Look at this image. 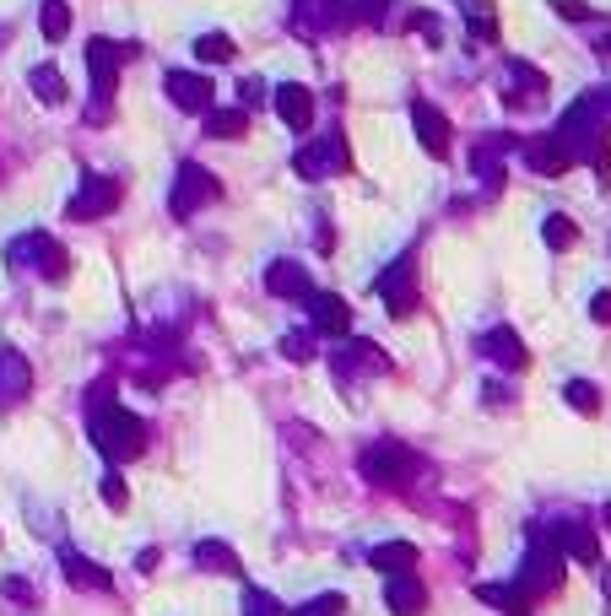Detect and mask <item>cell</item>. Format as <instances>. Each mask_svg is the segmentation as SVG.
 Listing matches in <instances>:
<instances>
[{"label": "cell", "mask_w": 611, "mask_h": 616, "mask_svg": "<svg viewBox=\"0 0 611 616\" xmlns=\"http://www.w3.org/2000/svg\"><path fill=\"white\" fill-rule=\"evenodd\" d=\"M6 260H11V265H33L44 281H65V276H71V254H65L49 233H22V238H11Z\"/></svg>", "instance_id": "8"}, {"label": "cell", "mask_w": 611, "mask_h": 616, "mask_svg": "<svg viewBox=\"0 0 611 616\" xmlns=\"http://www.w3.org/2000/svg\"><path fill=\"white\" fill-rule=\"evenodd\" d=\"M595 49H601V55L611 60V33H601V38H595Z\"/></svg>", "instance_id": "45"}, {"label": "cell", "mask_w": 611, "mask_h": 616, "mask_svg": "<svg viewBox=\"0 0 611 616\" xmlns=\"http://www.w3.org/2000/svg\"><path fill=\"white\" fill-rule=\"evenodd\" d=\"M552 6H557V17H568V22H595L590 6H579V0H552Z\"/></svg>", "instance_id": "41"}, {"label": "cell", "mask_w": 611, "mask_h": 616, "mask_svg": "<svg viewBox=\"0 0 611 616\" xmlns=\"http://www.w3.org/2000/svg\"><path fill=\"white\" fill-rule=\"evenodd\" d=\"M411 28L428 38V44H444V33H438V17H433V11H417V17H411Z\"/></svg>", "instance_id": "39"}, {"label": "cell", "mask_w": 611, "mask_h": 616, "mask_svg": "<svg viewBox=\"0 0 611 616\" xmlns=\"http://www.w3.org/2000/svg\"><path fill=\"white\" fill-rule=\"evenodd\" d=\"M98 492H103V503H109L114 514L130 503V492H125V476H119V471H109V476H103V487H98Z\"/></svg>", "instance_id": "36"}, {"label": "cell", "mask_w": 611, "mask_h": 616, "mask_svg": "<svg viewBox=\"0 0 611 616\" xmlns=\"http://www.w3.org/2000/svg\"><path fill=\"white\" fill-rule=\"evenodd\" d=\"M309 325L325 330V336H352V303L336 298V292H309Z\"/></svg>", "instance_id": "14"}, {"label": "cell", "mask_w": 611, "mask_h": 616, "mask_svg": "<svg viewBox=\"0 0 611 616\" xmlns=\"http://www.w3.org/2000/svg\"><path fill=\"white\" fill-rule=\"evenodd\" d=\"M520 152H525V168H530V173H541V179H557V173L574 168L557 136H530V141L520 146Z\"/></svg>", "instance_id": "20"}, {"label": "cell", "mask_w": 611, "mask_h": 616, "mask_svg": "<svg viewBox=\"0 0 611 616\" xmlns=\"http://www.w3.org/2000/svg\"><path fill=\"white\" fill-rule=\"evenodd\" d=\"M476 352H482V357H487V363H493V368H503V373H520V368L530 363L525 341L514 336L509 325H493V330H482V336H476Z\"/></svg>", "instance_id": "12"}, {"label": "cell", "mask_w": 611, "mask_h": 616, "mask_svg": "<svg viewBox=\"0 0 611 616\" xmlns=\"http://www.w3.org/2000/svg\"><path fill=\"white\" fill-rule=\"evenodd\" d=\"M590 319L595 325H611V292H595L590 298Z\"/></svg>", "instance_id": "43"}, {"label": "cell", "mask_w": 611, "mask_h": 616, "mask_svg": "<svg viewBox=\"0 0 611 616\" xmlns=\"http://www.w3.org/2000/svg\"><path fill=\"white\" fill-rule=\"evenodd\" d=\"M357 471H363L368 487H384V492H390V487H411V481H417V471H422V460H417L406 444H395V438H379V444L363 449Z\"/></svg>", "instance_id": "4"}, {"label": "cell", "mask_w": 611, "mask_h": 616, "mask_svg": "<svg viewBox=\"0 0 611 616\" xmlns=\"http://www.w3.org/2000/svg\"><path fill=\"white\" fill-rule=\"evenodd\" d=\"M503 136H482L476 141V157H471V168H476V179H482V190L487 195H498L503 190Z\"/></svg>", "instance_id": "22"}, {"label": "cell", "mask_w": 611, "mask_h": 616, "mask_svg": "<svg viewBox=\"0 0 611 616\" xmlns=\"http://www.w3.org/2000/svg\"><path fill=\"white\" fill-rule=\"evenodd\" d=\"M471 38H482V44H498V22H493V17H471Z\"/></svg>", "instance_id": "42"}, {"label": "cell", "mask_w": 611, "mask_h": 616, "mask_svg": "<svg viewBox=\"0 0 611 616\" xmlns=\"http://www.w3.org/2000/svg\"><path fill=\"white\" fill-rule=\"evenodd\" d=\"M411 125H417L422 152H428V157H449V119L438 114L428 98H417V103H411Z\"/></svg>", "instance_id": "16"}, {"label": "cell", "mask_w": 611, "mask_h": 616, "mask_svg": "<svg viewBox=\"0 0 611 616\" xmlns=\"http://www.w3.org/2000/svg\"><path fill=\"white\" fill-rule=\"evenodd\" d=\"M265 98H271V92H265L260 76H244V82H238V103H244V114H249V109H260Z\"/></svg>", "instance_id": "38"}, {"label": "cell", "mask_w": 611, "mask_h": 616, "mask_svg": "<svg viewBox=\"0 0 611 616\" xmlns=\"http://www.w3.org/2000/svg\"><path fill=\"white\" fill-rule=\"evenodd\" d=\"M217 195H222V179H217V173L201 168V163H179L174 190H168V211L184 222V217H195V211H206Z\"/></svg>", "instance_id": "6"}, {"label": "cell", "mask_w": 611, "mask_h": 616, "mask_svg": "<svg viewBox=\"0 0 611 616\" xmlns=\"http://www.w3.org/2000/svg\"><path fill=\"white\" fill-rule=\"evenodd\" d=\"M244 616H282V606L265 589H244Z\"/></svg>", "instance_id": "37"}, {"label": "cell", "mask_w": 611, "mask_h": 616, "mask_svg": "<svg viewBox=\"0 0 611 616\" xmlns=\"http://www.w3.org/2000/svg\"><path fill=\"white\" fill-rule=\"evenodd\" d=\"M606 525H611V503H606Z\"/></svg>", "instance_id": "46"}, {"label": "cell", "mask_w": 611, "mask_h": 616, "mask_svg": "<svg viewBox=\"0 0 611 616\" xmlns=\"http://www.w3.org/2000/svg\"><path fill=\"white\" fill-rule=\"evenodd\" d=\"M265 292H271V298L303 303L314 292V281H309V271H303L298 260H271V265H265Z\"/></svg>", "instance_id": "17"}, {"label": "cell", "mask_w": 611, "mask_h": 616, "mask_svg": "<svg viewBox=\"0 0 611 616\" xmlns=\"http://www.w3.org/2000/svg\"><path fill=\"white\" fill-rule=\"evenodd\" d=\"M347 611V600L341 595H314V600H303L298 606V616H341Z\"/></svg>", "instance_id": "35"}, {"label": "cell", "mask_w": 611, "mask_h": 616, "mask_svg": "<svg viewBox=\"0 0 611 616\" xmlns=\"http://www.w3.org/2000/svg\"><path fill=\"white\" fill-rule=\"evenodd\" d=\"M557 141H563L568 163H595L601 173H611V157H606V109L601 98H579L574 109L563 114V125H557Z\"/></svg>", "instance_id": "2"}, {"label": "cell", "mask_w": 611, "mask_h": 616, "mask_svg": "<svg viewBox=\"0 0 611 616\" xmlns=\"http://www.w3.org/2000/svg\"><path fill=\"white\" fill-rule=\"evenodd\" d=\"M384 606L395 616H422L428 611V589H422L417 573H395V579L384 584Z\"/></svg>", "instance_id": "21"}, {"label": "cell", "mask_w": 611, "mask_h": 616, "mask_svg": "<svg viewBox=\"0 0 611 616\" xmlns=\"http://www.w3.org/2000/svg\"><path fill=\"white\" fill-rule=\"evenodd\" d=\"M557 552H574L584 568H595V557H601V552H595V535L584 530V525H563V535H557Z\"/></svg>", "instance_id": "29"}, {"label": "cell", "mask_w": 611, "mask_h": 616, "mask_svg": "<svg viewBox=\"0 0 611 616\" xmlns=\"http://www.w3.org/2000/svg\"><path fill=\"white\" fill-rule=\"evenodd\" d=\"M38 33H44L49 44H60V38L71 33V6H65V0H44V6H38Z\"/></svg>", "instance_id": "27"}, {"label": "cell", "mask_w": 611, "mask_h": 616, "mask_svg": "<svg viewBox=\"0 0 611 616\" xmlns=\"http://www.w3.org/2000/svg\"><path fill=\"white\" fill-rule=\"evenodd\" d=\"M195 562H201L206 573H228V579L244 573V562H238V552L228 541H195Z\"/></svg>", "instance_id": "26"}, {"label": "cell", "mask_w": 611, "mask_h": 616, "mask_svg": "<svg viewBox=\"0 0 611 616\" xmlns=\"http://www.w3.org/2000/svg\"><path fill=\"white\" fill-rule=\"evenodd\" d=\"M368 562H374L384 579H395V573H411V568H417V546H411V541H379L374 552H368Z\"/></svg>", "instance_id": "25"}, {"label": "cell", "mask_w": 611, "mask_h": 616, "mask_svg": "<svg viewBox=\"0 0 611 616\" xmlns=\"http://www.w3.org/2000/svg\"><path fill=\"white\" fill-rule=\"evenodd\" d=\"M476 600L493 606V611H503V616H530V606H536L520 584H476Z\"/></svg>", "instance_id": "24"}, {"label": "cell", "mask_w": 611, "mask_h": 616, "mask_svg": "<svg viewBox=\"0 0 611 616\" xmlns=\"http://www.w3.org/2000/svg\"><path fill=\"white\" fill-rule=\"evenodd\" d=\"M87 433H92V444H98V454L109 465H125V460H136V454L146 449V422L136 417V411L114 406L109 395H98L87 406Z\"/></svg>", "instance_id": "1"}, {"label": "cell", "mask_w": 611, "mask_h": 616, "mask_svg": "<svg viewBox=\"0 0 611 616\" xmlns=\"http://www.w3.org/2000/svg\"><path fill=\"white\" fill-rule=\"evenodd\" d=\"M606 103H611V92H606Z\"/></svg>", "instance_id": "47"}, {"label": "cell", "mask_w": 611, "mask_h": 616, "mask_svg": "<svg viewBox=\"0 0 611 616\" xmlns=\"http://www.w3.org/2000/svg\"><path fill=\"white\" fill-rule=\"evenodd\" d=\"M136 55V44H114V38H92L87 44V76H92V109L87 125H109L114 119V92H119V71Z\"/></svg>", "instance_id": "3"}, {"label": "cell", "mask_w": 611, "mask_h": 616, "mask_svg": "<svg viewBox=\"0 0 611 616\" xmlns=\"http://www.w3.org/2000/svg\"><path fill=\"white\" fill-rule=\"evenodd\" d=\"M352 168V152L347 141H341V130H325V136L303 141L298 152H292V173L298 179H336V173Z\"/></svg>", "instance_id": "5"}, {"label": "cell", "mask_w": 611, "mask_h": 616, "mask_svg": "<svg viewBox=\"0 0 611 616\" xmlns=\"http://www.w3.org/2000/svg\"><path fill=\"white\" fill-rule=\"evenodd\" d=\"M541 238H547V249H557V254H563V249H574L579 227L568 222V217H547V222H541Z\"/></svg>", "instance_id": "33"}, {"label": "cell", "mask_w": 611, "mask_h": 616, "mask_svg": "<svg viewBox=\"0 0 611 616\" xmlns=\"http://www.w3.org/2000/svg\"><path fill=\"white\" fill-rule=\"evenodd\" d=\"M390 368H395L390 357H384L374 341H363V336H352L336 352V373H341V379H352V373H390Z\"/></svg>", "instance_id": "19"}, {"label": "cell", "mask_w": 611, "mask_h": 616, "mask_svg": "<svg viewBox=\"0 0 611 616\" xmlns=\"http://www.w3.org/2000/svg\"><path fill=\"white\" fill-rule=\"evenodd\" d=\"M163 92L179 103L184 114H211V98H217L211 76H201V71H168L163 76Z\"/></svg>", "instance_id": "13"}, {"label": "cell", "mask_w": 611, "mask_h": 616, "mask_svg": "<svg viewBox=\"0 0 611 616\" xmlns=\"http://www.w3.org/2000/svg\"><path fill=\"white\" fill-rule=\"evenodd\" d=\"M119 200H125V184L109 179V173H87V179L76 184L65 217L71 222H98V217H109V211H119Z\"/></svg>", "instance_id": "9"}, {"label": "cell", "mask_w": 611, "mask_h": 616, "mask_svg": "<svg viewBox=\"0 0 611 616\" xmlns=\"http://www.w3.org/2000/svg\"><path fill=\"white\" fill-rule=\"evenodd\" d=\"M233 55H238V44L228 33H201L195 38V60H206V65H228Z\"/></svg>", "instance_id": "30"}, {"label": "cell", "mask_w": 611, "mask_h": 616, "mask_svg": "<svg viewBox=\"0 0 611 616\" xmlns=\"http://www.w3.org/2000/svg\"><path fill=\"white\" fill-rule=\"evenodd\" d=\"M384 6H390V0H357L352 17H357V22H384Z\"/></svg>", "instance_id": "40"}, {"label": "cell", "mask_w": 611, "mask_h": 616, "mask_svg": "<svg viewBox=\"0 0 611 616\" xmlns=\"http://www.w3.org/2000/svg\"><path fill=\"white\" fill-rule=\"evenodd\" d=\"M28 395H33V368L17 346H6V352H0V406H17V400H28Z\"/></svg>", "instance_id": "18"}, {"label": "cell", "mask_w": 611, "mask_h": 616, "mask_svg": "<svg viewBox=\"0 0 611 616\" xmlns=\"http://www.w3.org/2000/svg\"><path fill=\"white\" fill-rule=\"evenodd\" d=\"M271 103H276V114H282V125H292V130H309L314 125V92L303 82H276Z\"/></svg>", "instance_id": "15"}, {"label": "cell", "mask_w": 611, "mask_h": 616, "mask_svg": "<svg viewBox=\"0 0 611 616\" xmlns=\"http://www.w3.org/2000/svg\"><path fill=\"white\" fill-rule=\"evenodd\" d=\"M379 298H384V308H390L395 319L417 314V254H411V249L395 265H384V271H379Z\"/></svg>", "instance_id": "10"}, {"label": "cell", "mask_w": 611, "mask_h": 616, "mask_svg": "<svg viewBox=\"0 0 611 616\" xmlns=\"http://www.w3.org/2000/svg\"><path fill=\"white\" fill-rule=\"evenodd\" d=\"M557 579H563V552H557V541H547V535H530V546H525V562H520V584L530 600L536 595H552L557 589Z\"/></svg>", "instance_id": "7"}, {"label": "cell", "mask_w": 611, "mask_h": 616, "mask_svg": "<svg viewBox=\"0 0 611 616\" xmlns=\"http://www.w3.org/2000/svg\"><path fill=\"white\" fill-rule=\"evenodd\" d=\"M249 130V114L244 109H211L206 114V136H217V141H238Z\"/></svg>", "instance_id": "28"}, {"label": "cell", "mask_w": 611, "mask_h": 616, "mask_svg": "<svg viewBox=\"0 0 611 616\" xmlns=\"http://www.w3.org/2000/svg\"><path fill=\"white\" fill-rule=\"evenodd\" d=\"M563 400H568L574 411H584V417H595V411H601V390H595L590 379H568V384H563Z\"/></svg>", "instance_id": "32"}, {"label": "cell", "mask_w": 611, "mask_h": 616, "mask_svg": "<svg viewBox=\"0 0 611 616\" xmlns=\"http://www.w3.org/2000/svg\"><path fill=\"white\" fill-rule=\"evenodd\" d=\"M314 352H320V346H314L309 330H292V336H282V357H287V363H314Z\"/></svg>", "instance_id": "34"}, {"label": "cell", "mask_w": 611, "mask_h": 616, "mask_svg": "<svg viewBox=\"0 0 611 616\" xmlns=\"http://www.w3.org/2000/svg\"><path fill=\"white\" fill-rule=\"evenodd\" d=\"M292 22H298V33H314V38H330V33H347L352 6L347 0H298L292 6Z\"/></svg>", "instance_id": "11"}, {"label": "cell", "mask_w": 611, "mask_h": 616, "mask_svg": "<svg viewBox=\"0 0 611 616\" xmlns=\"http://www.w3.org/2000/svg\"><path fill=\"white\" fill-rule=\"evenodd\" d=\"M28 87H33V98H44V103H65V76L55 65H33Z\"/></svg>", "instance_id": "31"}, {"label": "cell", "mask_w": 611, "mask_h": 616, "mask_svg": "<svg viewBox=\"0 0 611 616\" xmlns=\"http://www.w3.org/2000/svg\"><path fill=\"white\" fill-rule=\"evenodd\" d=\"M60 568H65V579H71L76 589H114V579H109V568H98V562H87L82 552H71V546H60Z\"/></svg>", "instance_id": "23"}, {"label": "cell", "mask_w": 611, "mask_h": 616, "mask_svg": "<svg viewBox=\"0 0 611 616\" xmlns=\"http://www.w3.org/2000/svg\"><path fill=\"white\" fill-rule=\"evenodd\" d=\"M6 595H11V600H33V589L22 584V579H6Z\"/></svg>", "instance_id": "44"}]
</instances>
